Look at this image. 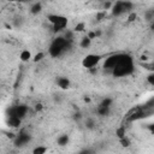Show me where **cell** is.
<instances>
[{"instance_id": "cell-1", "label": "cell", "mask_w": 154, "mask_h": 154, "mask_svg": "<svg viewBox=\"0 0 154 154\" xmlns=\"http://www.w3.org/2000/svg\"><path fill=\"white\" fill-rule=\"evenodd\" d=\"M135 66H134V60L130 55L123 53L122 59L119 60L118 65L114 67V70L112 71V75L114 77H125L129 76L134 72Z\"/></svg>"}, {"instance_id": "cell-2", "label": "cell", "mask_w": 154, "mask_h": 154, "mask_svg": "<svg viewBox=\"0 0 154 154\" xmlns=\"http://www.w3.org/2000/svg\"><path fill=\"white\" fill-rule=\"evenodd\" d=\"M69 47H70V40H67L65 36H58L49 45L48 53L51 57L57 58V57H60L61 54H64Z\"/></svg>"}, {"instance_id": "cell-3", "label": "cell", "mask_w": 154, "mask_h": 154, "mask_svg": "<svg viewBox=\"0 0 154 154\" xmlns=\"http://www.w3.org/2000/svg\"><path fill=\"white\" fill-rule=\"evenodd\" d=\"M48 22L55 31H61L67 26V18L61 14H48Z\"/></svg>"}, {"instance_id": "cell-4", "label": "cell", "mask_w": 154, "mask_h": 154, "mask_svg": "<svg viewBox=\"0 0 154 154\" xmlns=\"http://www.w3.org/2000/svg\"><path fill=\"white\" fill-rule=\"evenodd\" d=\"M132 8V4L128 0H120L117 1L113 6H112V14L113 16H122L124 13L130 12Z\"/></svg>"}, {"instance_id": "cell-5", "label": "cell", "mask_w": 154, "mask_h": 154, "mask_svg": "<svg viewBox=\"0 0 154 154\" xmlns=\"http://www.w3.org/2000/svg\"><path fill=\"white\" fill-rule=\"evenodd\" d=\"M122 55H123V53H114V54H111L109 57H107L103 61V66H102L103 70L112 73V71L114 70V67L118 65L119 60L122 59Z\"/></svg>"}, {"instance_id": "cell-6", "label": "cell", "mask_w": 154, "mask_h": 154, "mask_svg": "<svg viewBox=\"0 0 154 154\" xmlns=\"http://www.w3.org/2000/svg\"><path fill=\"white\" fill-rule=\"evenodd\" d=\"M100 60H101V55H99V54H88L83 58L82 65L87 69H93L99 64Z\"/></svg>"}, {"instance_id": "cell-7", "label": "cell", "mask_w": 154, "mask_h": 154, "mask_svg": "<svg viewBox=\"0 0 154 154\" xmlns=\"http://www.w3.org/2000/svg\"><path fill=\"white\" fill-rule=\"evenodd\" d=\"M30 140V136L29 134H25V132H20L17 137H16V144L18 146H23V144H26Z\"/></svg>"}, {"instance_id": "cell-8", "label": "cell", "mask_w": 154, "mask_h": 154, "mask_svg": "<svg viewBox=\"0 0 154 154\" xmlns=\"http://www.w3.org/2000/svg\"><path fill=\"white\" fill-rule=\"evenodd\" d=\"M57 83H58V85L61 89H67L70 87V81L67 78H65V77H59L58 81H57Z\"/></svg>"}, {"instance_id": "cell-9", "label": "cell", "mask_w": 154, "mask_h": 154, "mask_svg": "<svg viewBox=\"0 0 154 154\" xmlns=\"http://www.w3.org/2000/svg\"><path fill=\"white\" fill-rule=\"evenodd\" d=\"M41 10H42V5H41V2H35V4H32L31 7H30V12H31L32 14H37Z\"/></svg>"}, {"instance_id": "cell-10", "label": "cell", "mask_w": 154, "mask_h": 154, "mask_svg": "<svg viewBox=\"0 0 154 154\" xmlns=\"http://www.w3.org/2000/svg\"><path fill=\"white\" fill-rule=\"evenodd\" d=\"M90 43H91V38H90L89 36H84V37H82V38H81L79 46H81L82 48H87V47H89V46H90Z\"/></svg>"}, {"instance_id": "cell-11", "label": "cell", "mask_w": 154, "mask_h": 154, "mask_svg": "<svg viewBox=\"0 0 154 154\" xmlns=\"http://www.w3.org/2000/svg\"><path fill=\"white\" fill-rule=\"evenodd\" d=\"M67 142H69V136L67 135H61V136L58 137V144L65 146V144H67Z\"/></svg>"}, {"instance_id": "cell-12", "label": "cell", "mask_w": 154, "mask_h": 154, "mask_svg": "<svg viewBox=\"0 0 154 154\" xmlns=\"http://www.w3.org/2000/svg\"><path fill=\"white\" fill-rule=\"evenodd\" d=\"M31 58V54H30V52L29 51H23L22 53H20V59L23 60V61H26V60H29Z\"/></svg>"}, {"instance_id": "cell-13", "label": "cell", "mask_w": 154, "mask_h": 154, "mask_svg": "<svg viewBox=\"0 0 154 154\" xmlns=\"http://www.w3.org/2000/svg\"><path fill=\"white\" fill-rule=\"evenodd\" d=\"M46 152H47V148L46 147H37V148H35L32 150V153H35V154H43Z\"/></svg>"}, {"instance_id": "cell-14", "label": "cell", "mask_w": 154, "mask_h": 154, "mask_svg": "<svg viewBox=\"0 0 154 154\" xmlns=\"http://www.w3.org/2000/svg\"><path fill=\"white\" fill-rule=\"evenodd\" d=\"M147 81H148V83H149V84L154 85V72H152L150 75H148V77H147Z\"/></svg>"}, {"instance_id": "cell-15", "label": "cell", "mask_w": 154, "mask_h": 154, "mask_svg": "<svg viewBox=\"0 0 154 154\" xmlns=\"http://www.w3.org/2000/svg\"><path fill=\"white\" fill-rule=\"evenodd\" d=\"M75 30H76V31H83V30H84V23H79V24H77Z\"/></svg>"}, {"instance_id": "cell-16", "label": "cell", "mask_w": 154, "mask_h": 154, "mask_svg": "<svg viewBox=\"0 0 154 154\" xmlns=\"http://www.w3.org/2000/svg\"><path fill=\"white\" fill-rule=\"evenodd\" d=\"M85 125H87L88 128H93V125H94V122H93L91 119H88V120L85 122Z\"/></svg>"}, {"instance_id": "cell-17", "label": "cell", "mask_w": 154, "mask_h": 154, "mask_svg": "<svg viewBox=\"0 0 154 154\" xmlns=\"http://www.w3.org/2000/svg\"><path fill=\"white\" fill-rule=\"evenodd\" d=\"M42 57H43V54H42V53H40V54H36L34 60H35V61H37V60H41V59H42Z\"/></svg>"}, {"instance_id": "cell-18", "label": "cell", "mask_w": 154, "mask_h": 154, "mask_svg": "<svg viewBox=\"0 0 154 154\" xmlns=\"http://www.w3.org/2000/svg\"><path fill=\"white\" fill-rule=\"evenodd\" d=\"M149 129H150V130L154 132V124H153V125H150V126H149Z\"/></svg>"}, {"instance_id": "cell-19", "label": "cell", "mask_w": 154, "mask_h": 154, "mask_svg": "<svg viewBox=\"0 0 154 154\" xmlns=\"http://www.w3.org/2000/svg\"><path fill=\"white\" fill-rule=\"evenodd\" d=\"M152 29L154 30V20H153V24H152Z\"/></svg>"}, {"instance_id": "cell-20", "label": "cell", "mask_w": 154, "mask_h": 154, "mask_svg": "<svg viewBox=\"0 0 154 154\" xmlns=\"http://www.w3.org/2000/svg\"><path fill=\"white\" fill-rule=\"evenodd\" d=\"M100 1H106V0H100Z\"/></svg>"}]
</instances>
